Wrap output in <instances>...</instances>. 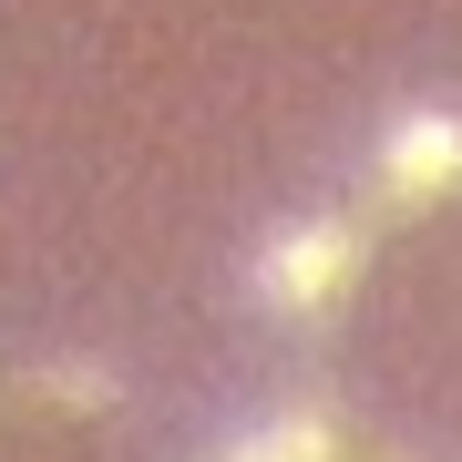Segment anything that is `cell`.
Masks as SVG:
<instances>
[{
    "label": "cell",
    "instance_id": "6da1fadb",
    "mask_svg": "<svg viewBox=\"0 0 462 462\" xmlns=\"http://www.w3.org/2000/svg\"><path fill=\"white\" fill-rule=\"evenodd\" d=\"M360 257H370L360 216H339V206L288 216V226L257 247V309H278V319H319L349 278H360Z\"/></svg>",
    "mask_w": 462,
    "mask_h": 462
},
{
    "label": "cell",
    "instance_id": "7a4b0ae2",
    "mask_svg": "<svg viewBox=\"0 0 462 462\" xmlns=\"http://www.w3.org/2000/svg\"><path fill=\"white\" fill-rule=\"evenodd\" d=\"M370 185L391 206H442L462 196V114L452 103H411V114H391V134L370 144Z\"/></svg>",
    "mask_w": 462,
    "mask_h": 462
},
{
    "label": "cell",
    "instance_id": "3957f363",
    "mask_svg": "<svg viewBox=\"0 0 462 462\" xmlns=\"http://www.w3.org/2000/svg\"><path fill=\"white\" fill-rule=\"evenodd\" d=\"M216 462H339V421H319V411H267L257 431H236Z\"/></svg>",
    "mask_w": 462,
    "mask_h": 462
}]
</instances>
